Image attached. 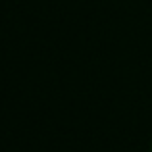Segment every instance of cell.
Instances as JSON below:
<instances>
[{
	"mask_svg": "<svg viewBox=\"0 0 152 152\" xmlns=\"http://www.w3.org/2000/svg\"><path fill=\"white\" fill-rule=\"evenodd\" d=\"M150 152H152V145H150Z\"/></svg>",
	"mask_w": 152,
	"mask_h": 152,
	"instance_id": "6da1fadb",
	"label": "cell"
}]
</instances>
